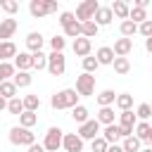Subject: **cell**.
Masks as SVG:
<instances>
[{"label": "cell", "mask_w": 152, "mask_h": 152, "mask_svg": "<svg viewBox=\"0 0 152 152\" xmlns=\"http://www.w3.org/2000/svg\"><path fill=\"white\" fill-rule=\"evenodd\" d=\"M78 93H76V88H64V90H59V93H55L52 97H50V104H52V109H74L76 104H78Z\"/></svg>", "instance_id": "6da1fadb"}, {"label": "cell", "mask_w": 152, "mask_h": 152, "mask_svg": "<svg viewBox=\"0 0 152 152\" xmlns=\"http://www.w3.org/2000/svg\"><path fill=\"white\" fill-rule=\"evenodd\" d=\"M10 142L12 145H24V147H31L36 142V135L31 133V128H24V126H12L10 128Z\"/></svg>", "instance_id": "7a4b0ae2"}, {"label": "cell", "mask_w": 152, "mask_h": 152, "mask_svg": "<svg viewBox=\"0 0 152 152\" xmlns=\"http://www.w3.org/2000/svg\"><path fill=\"white\" fill-rule=\"evenodd\" d=\"M62 140H64V131L57 128V126H50L48 133H45V140H43L45 152H59L62 150Z\"/></svg>", "instance_id": "3957f363"}, {"label": "cell", "mask_w": 152, "mask_h": 152, "mask_svg": "<svg viewBox=\"0 0 152 152\" xmlns=\"http://www.w3.org/2000/svg\"><path fill=\"white\" fill-rule=\"evenodd\" d=\"M97 10H100V2H97V0H83V2L76 7V21H81V24L93 21Z\"/></svg>", "instance_id": "277c9868"}, {"label": "cell", "mask_w": 152, "mask_h": 152, "mask_svg": "<svg viewBox=\"0 0 152 152\" xmlns=\"http://www.w3.org/2000/svg\"><path fill=\"white\" fill-rule=\"evenodd\" d=\"M76 93L81 97H90L95 93V76L93 74H86V71L81 76H76Z\"/></svg>", "instance_id": "5b68a950"}, {"label": "cell", "mask_w": 152, "mask_h": 152, "mask_svg": "<svg viewBox=\"0 0 152 152\" xmlns=\"http://www.w3.org/2000/svg\"><path fill=\"white\" fill-rule=\"evenodd\" d=\"M76 133H78L81 140H95V138H100V121L97 119H88L86 124L78 126Z\"/></svg>", "instance_id": "8992f818"}, {"label": "cell", "mask_w": 152, "mask_h": 152, "mask_svg": "<svg viewBox=\"0 0 152 152\" xmlns=\"http://www.w3.org/2000/svg\"><path fill=\"white\" fill-rule=\"evenodd\" d=\"M64 69H66V57L62 52H50L48 55V71L52 76H62Z\"/></svg>", "instance_id": "52a82bcc"}, {"label": "cell", "mask_w": 152, "mask_h": 152, "mask_svg": "<svg viewBox=\"0 0 152 152\" xmlns=\"http://www.w3.org/2000/svg\"><path fill=\"white\" fill-rule=\"evenodd\" d=\"M62 147L64 152H83V140L78 138V133H64Z\"/></svg>", "instance_id": "ba28073f"}, {"label": "cell", "mask_w": 152, "mask_h": 152, "mask_svg": "<svg viewBox=\"0 0 152 152\" xmlns=\"http://www.w3.org/2000/svg\"><path fill=\"white\" fill-rule=\"evenodd\" d=\"M17 19H12V17H7V19H2L0 21V43H7L12 36H14V31H17Z\"/></svg>", "instance_id": "9c48e42d"}, {"label": "cell", "mask_w": 152, "mask_h": 152, "mask_svg": "<svg viewBox=\"0 0 152 152\" xmlns=\"http://www.w3.org/2000/svg\"><path fill=\"white\" fill-rule=\"evenodd\" d=\"M112 19H114V12H112V7L109 5H100V10L95 12V24L97 26H107V24H112Z\"/></svg>", "instance_id": "30bf717a"}, {"label": "cell", "mask_w": 152, "mask_h": 152, "mask_svg": "<svg viewBox=\"0 0 152 152\" xmlns=\"http://www.w3.org/2000/svg\"><path fill=\"white\" fill-rule=\"evenodd\" d=\"M135 138L140 142H150V147H152V126L147 121H138L135 124Z\"/></svg>", "instance_id": "8fae6325"}, {"label": "cell", "mask_w": 152, "mask_h": 152, "mask_svg": "<svg viewBox=\"0 0 152 152\" xmlns=\"http://www.w3.org/2000/svg\"><path fill=\"white\" fill-rule=\"evenodd\" d=\"M90 50H93V43H90V38H76L74 40V52L78 55V57H90Z\"/></svg>", "instance_id": "7c38bea8"}, {"label": "cell", "mask_w": 152, "mask_h": 152, "mask_svg": "<svg viewBox=\"0 0 152 152\" xmlns=\"http://www.w3.org/2000/svg\"><path fill=\"white\" fill-rule=\"evenodd\" d=\"M14 66H17V71H28V69H33V55H31V52H19V55L14 57Z\"/></svg>", "instance_id": "4fadbf2b"}, {"label": "cell", "mask_w": 152, "mask_h": 152, "mask_svg": "<svg viewBox=\"0 0 152 152\" xmlns=\"http://www.w3.org/2000/svg\"><path fill=\"white\" fill-rule=\"evenodd\" d=\"M28 12H31L33 19H43L48 14V2L45 0H31L28 2Z\"/></svg>", "instance_id": "5bb4252c"}, {"label": "cell", "mask_w": 152, "mask_h": 152, "mask_svg": "<svg viewBox=\"0 0 152 152\" xmlns=\"http://www.w3.org/2000/svg\"><path fill=\"white\" fill-rule=\"evenodd\" d=\"M26 48H28L31 55H33V52H40V48H43V33L31 31V33L26 36Z\"/></svg>", "instance_id": "9a60e30c"}, {"label": "cell", "mask_w": 152, "mask_h": 152, "mask_svg": "<svg viewBox=\"0 0 152 152\" xmlns=\"http://www.w3.org/2000/svg\"><path fill=\"white\" fill-rule=\"evenodd\" d=\"M112 50H114V55H116V57H126V55L133 50V38H119V40L114 43V48H112Z\"/></svg>", "instance_id": "2e32d148"}, {"label": "cell", "mask_w": 152, "mask_h": 152, "mask_svg": "<svg viewBox=\"0 0 152 152\" xmlns=\"http://www.w3.org/2000/svg\"><path fill=\"white\" fill-rule=\"evenodd\" d=\"M109 7H112V12H114V17L124 19V21H126V19H128V14H131V5H128V2H124V0H114Z\"/></svg>", "instance_id": "e0dca14e"}, {"label": "cell", "mask_w": 152, "mask_h": 152, "mask_svg": "<svg viewBox=\"0 0 152 152\" xmlns=\"http://www.w3.org/2000/svg\"><path fill=\"white\" fill-rule=\"evenodd\" d=\"M95 59H97L100 64H114L116 55H114V50H112V48L102 45V48H97V52H95Z\"/></svg>", "instance_id": "ac0fdd59"}, {"label": "cell", "mask_w": 152, "mask_h": 152, "mask_svg": "<svg viewBox=\"0 0 152 152\" xmlns=\"http://www.w3.org/2000/svg\"><path fill=\"white\" fill-rule=\"evenodd\" d=\"M102 138L109 142V145H116V140L121 138V131H119V124H112V126H104L102 131Z\"/></svg>", "instance_id": "d6986e66"}, {"label": "cell", "mask_w": 152, "mask_h": 152, "mask_svg": "<svg viewBox=\"0 0 152 152\" xmlns=\"http://www.w3.org/2000/svg\"><path fill=\"white\" fill-rule=\"evenodd\" d=\"M17 90H19V88L14 86V81H2V83H0V95H2L7 102H10L12 97H19Z\"/></svg>", "instance_id": "ffe728a7"}, {"label": "cell", "mask_w": 152, "mask_h": 152, "mask_svg": "<svg viewBox=\"0 0 152 152\" xmlns=\"http://www.w3.org/2000/svg\"><path fill=\"white\" fill-rule=\"evenodd\" d=\"M12 81H14L17 88H28V86L33 83V76H31V71H17Z\"/></svg>", "instance_id": "44dd1931"}, {"label": "cell", "mask_w": 152, "mask_h": 152, "mask_svg": "<svg viewBox=\"0 0 152 152\" xmlns=\"http://www.w3.org/2000/svg\"><path fill=\"white\" fill-rule=\"evenodd\" d=\"M114 102H116L114 90H109V88H107V90H100V93H97V104H100V107H112Z\"/></svg>", "instance_id": "7402d4cb"}, {"label": "cell", "mask_w": 152, "mask_h": 152, "mask_svg": "<svg viewBox=\"0 0 152 152\" xmlns=\"http://www.w3.org/2000/svg\"><path fill=\"white\" fill-rule=\"evenodd\" d=\"M88 114H90V112H88V107H83V104H76V107L71 109V119H74L78 126H81V124H86V121L90 119Z\"/></svg>", "instance_id": "603a6c76"}, {"label": "cell", "mask_w": 152, "mask_h": 152, "mask_svg": "<svg viewBox=\"0 0 152 152\" xmlns=\"http://www.w3.org/2000/svg\"><path fill=\"white\" fill-rule=\"evenodd\" d=\"M97 121H100V126H112L114 124V109L112 107H100Z\"/></svg>", "instance_id": "cb8c5ba5"}, {"label": "cell", "mask_w": 152, "mask_h": 152, "mask_svg": "<svg viewBox=\"0 0 152 152\" xmlns=\"http://www.w3.org/2000/svg\"><path fill=\"white\" fill-rule=\"evenodd\" d=\"M119 31H121V36H124V38H133V36L138 33V24H135V21H131V19H126V21H121Z\"/></svg>", "instance_id": "d4e9b609"}, {"label": "cell", "mask_w": 152, "mask_h": 152, "mask_svg": "<svg viewBox=\"0 0 152 152\" xmlns=\"http://www.w3.org/2000/svg\"><path fill=\"white\" fill-rule=\"evenodd\" d=\"M112 66H114V71H116L119 76H126V74L131 71V62H128V57H116Z\"/></svg>", "instance_id": "484cf974"}, {"label": "cell", "mask_w": 152, "mask_h": 152, "mask_svg": "<svg viewBox=\"0 0 152 152\" xmlns=\"http://www.w3.org/2000/svg\"><path fill=\"white\" fill-rule=\"evenodd\" d=\"M121 112H128L131 107H133V95L131 93H121V95H116V102H114Z\"/></svg>", "instance_id": "4316f807"}, {"label": "cell", "mask_w": 152, "mask_h": 152, "mask_svg": "<svg viewBox=\"0 0 152 152\" xmlns=\"http://www.w3.org/2000/svg\"><path fill=\"white\" fill-rule=\"evenodd\" d=\"M38 124V114L36 112H26L24 109V114L19 116V126H24V128H33Z\"/></svg>", "instance_id": "83f0119b"}, {"label": "cell", "mask_w": 152, "mask_h": 152, "mask_svg": "<svg viewBox=\"0 0 152 152\" xmlns=\"http://www.w3.org/2000/svg\"><path fill=\"white\" fill-rule=\"evenodd\" d=\"M128 19H131V21H135V24L140 26V24H142V21H147L150 17H147V10H142V7H131Z\"/></svg>", "instance_id": "f1b7e54d"}, {"label": "cell", "mask_w": 152, "mask_h": 152, "mask_svg": "<svg viewBox=\"0 0 152 152\" xmlns=\"http://www.w3.org/2000/svg\"><path fill=\"white\" fill-rule=\"evenodd\" d=\"M14 74H17V66H14L12 62H0V78H2V81L14 78Z\"/></svg>", "instance_id": "f546056e"}, {"label": "cell", "mask_w": 152, "mask_h": 152, "mask_svg": "<svg viewBox=\"0 0 152 152\" xmlns=\"http://www.w3.org/2000/svg\"><path fill=\"white\" fill-rule=\"evenodd\" d=\"M97 31H100V26H97L95 21H86V24H81V36H83V38H95Z\"/></svg>", "instance_id": "4dcf8cb0"}, {"label": "cell", "mask_w": 152, "mask_h": 152, "mask_svg": "<svg viewBox=\"0 0 152 152\" xmlns=\"http://www.w3.org/2000/svg\"><path fill=\"white\" fill-rule=\"evenodd\" d=\"M24 100V109L26 112H38L40 109V97L38 95H26V97H21Z\"/></svg>", "instance_id": "1f68e13d"}, {"label": "cell", "mask_w": 152, "mask_h": 152, "mask_svg": "<svg viewBox=\"0 0 152 152\" xmlns=\"http://www.w3.org/2000/svg\"><path fill=\"white\" fill-rule=\"evenodd\" d=\"M135 124H138V116H135L131 109L119 114V126H131V128H135Z\"/></svg>", "instance_id": "d6a6232c"}, {"label": "cell", "mask_w": 152, "mask_h": 152, "mask_svg": "<svg viewBox=\"0 0 152 152\" xmlns=\"http://www.w3.org/2000/svg\"><path fill=\"white\" fill-rule=\"evenodd\" d=\"M140 140L135 138V135H131V138H124V142H121V147H124V152H140Z\"/></svg>", "instance_id": "836d02e7"}, {"label": "cell", "mask_w": 152, "mask_h": 152, "mask_svg": "<svg viewBox=\"0 0 152 152\" xmlns=\"http://www.w3.org/2000/svg\"><path fill=\"white\" fill-rule=\"evenodd\" d=\"M64 38H81V21H71L69 26H64Z\"/></svg>", "instance_id": "e575fe53"}, {"label": "cell", "mask_w": 152, "mask_h": 152, "mask_svg": "<svg viewBox=\"0 0 152 152\" xmlns=\"http://www.w3.org/2000/svg\"><path fill=\"white\" fill-rule=\"evenodd\" d=\"M7 112H10V114H17V116H21V114H24V100H19V97H12V100L7 102Z\"/></svg>", "instance_id": "d590c367"}, {"label": "cell", "mask_w": 152, "mask_h": 152, "mask_svg": "<svg viewBox=\"0 0 152 152\" xmlns=\"http://www.w3.org/2000/svg\"><path fill=\"white\" fill-rule=\"evenodd\" d=\"M19 52H17V45L12 43V40H7V43H2V62H7V59H12V57H17Z\"/></svg>", "instance_id": "8d00e7d4"}, {"label": "cell", "mask_w": 152, "mask_h": 152, "mask_svg": "<svg viewBox=\"0 0 152 152\" xmlns=\"http://www.w3.org/2000/svg\"><path fill=\"white\" fill-rule=\"evenodd\" d=\"M33 69H48V55H43V50L40 52H33Z\"/></svg>", "instance_id": "74e56055"}, {"label": "cell", "mask_w": 152, "mask_h": 152, "mask_svg": "<svg viewBox=\"0 0 152 152\" xmlns=\"http://www.w3.org/2000/svg\"><path fill=\"white\" fill-rule=\"evenodd\" d=\"M81 64H83V71H86V74H93V71H97V66H100V62H97L95 57H83Z\"/></svg>", "instance_id": "f35d334b"}, {"label": "cell", "mask_w": 152, "mask_h": 152, "mask_svg": "<svg viewBox=\"0 0 152 152\" xmlns=\"http://www.w3.org/2000/svg\"><path fill=\"white\" fill-rule=\"evenodd\" d=\"M135 116H138L140 121H147V119L152 116V107H150L147 102H142V104H138V109H135Z\"/></svg>", "instance_id": "ab89813d"}, {"label": "cell", "mask_w": 152, "mask_h": 152, "mask_svg": "<svg viewBox=\"0 0 152 152\" xmlns=\"http://www.w3.org/2000/svg\"><path fill=\"white\" fill-rule=\"evenodd\" d=\"M0 7H2L10 17H12L14 12H19V2H17V0H0Z\"/></svg>", "instance_id": "60d3db41"}, {"label": "cell", "mask_w": 152, "mask_h": 152, "mask_svg": "<svg viewBox=\"0 0 152 152\" xmlns=\"http://www.w3.org/2000/svg\"><path fill=\"white\" fill-rule=\"evenodd\" d=\"M64 45H66V38H64V36H55V38H50V48H52V52H62Z\"/></svg>", "instance_id": "b9f144b4"}, {"label": "cell", "mask_w": 152, "mask_h": 152, "mask_svg": "<svg viewBox=\"0 0 152 152\" xmlns=\"http://www.w3.org/2000/svg\"><path fill=\"white\" fill-rule=\"evenodd\" d=\"M90 147H93V152H107V147H109V142L100 135V138H95V140H90Z\"/></svg>", "instance_id": "7bdbcfd3"}, {"label": "cell", "mask_w": 152, "mask_h": 152, "mask_svg": "<svg viewBox=\"0 0 152 152\" xmlns=\"http://www.w3.org/2000/svg\"><path fill=\"white\" fill-rule=\"evenodd\" d=\"M138 33H140V36H145V38H152V19L142 21V24L138 26Z\"/></svg>", "instance_id": "ee69618b"}, {"label": "cell", "mask_w": 152, "mask_h": 152, "mask_svg": "<svg viewBox=\"0 0 152 152\" xmlns=\"http://www.w3.org/2000/svg\"><path fill=\"white\" fill-rule=\"evenodd\" d=\"M57 21H59V24H62V28H64V26H69L71 21H76V14H74V12H62Z\"/></svg>", "instance_id": "f6af8a7d"}, {"label": "cell", "mask_w": 152, "mask_h": 152, "mask_svg": "<svg viewBox=\"0 0 152 152\" xmlns=\"http://www.w3.org/2000/svg\"><path fill=\"white\" fill-rule=\"evenodd\" d=\"M45 2H48V14H55L57 12V2L55 0H45Z\"/></svg>", "instance_id": "bcb514c9"}, {"label": "cell", "mask_w": 152, "mask_h": 152, "mask_svg": "<svg viewBox=\"0 0 152 152\" xmlns=\"http://www.w3.org/2000/svg\"><path fill=\"white\" fill-rule=\"evenodd\" d=\"M28 152H45V147H43V142H33L28 147Z\"/></svg>", "instance_id": "7dc6e473"}, {"label": "cell", "mask_w": 152, "mask_h": 152, "mask_svg": "<svg viewBox=\"0 0 152 152\" xmlns=\"http://www.w3.org/2000/svg\"><path fill=\"white\" fill-rule=\"evenodd\" d=\"M147 5H150V0H135V2H133V7H142V10H145Z\"/></svg>", "instance_id": "c3c4849f"}, {"label": "cell", "mask_w": 152, "mask_h": 152, "mask_svg": "<svg viewBox=\"0 0 152 152\" xmlns=\"http://www.w3.org/2000/svg\"><path fill=\"white\" fill-rule=\"evenodd\" d=\"M107 152H124V147L116 142V145H109V147H107Z\"/></svg>", "instance_id": "681fc988"}, {"label": "cell", "mask_w": 152, "mask_h": 152, "mask_svg": "<svg viewBox=\"0 0 152 152\" xmlns=\"http://www.w3.org/2000/svg\"><path fill=\"white\" fill-rule=\"evenodd\" d=\"M145 50L152 55V38H145Z\"/></svg>", "instance_id": "f907efd6"}, {"label": "cell", "mask_w": 152, "mask_h": 152, "mask_svg": "<svg viewBox=\"0 0 152 152\" xmlns=\"http://www.w3.org/2000/svg\"><path fill=\"white\" fill-rule=\"evenodd\" d=\"M2 109H7V100L0 95V112H2Z\"/></svg>", "instance_id": "816d5d0a"}, {"label": "cell", "mask_w": 152, "mask_h": 152, "mask_svg": "<svg viewBox=\"0 0 152 152\" xmlns=\"http://www.w3.org/2000/svg\"><path fill=\"white\" fill-rule=\"evenodd\" d=\"M0 62H2V43H0Z\"/></svg>", "instance_id": "f5cc1de1"}, {"label": "cell", "mask_w": 152, "mask_h": 152, "mask_svg": "<svg viewBox=\"0 0 152 152\" xmlns=\"http://www.w3.org/2000/svg\"><path fill=\"white\" fill-rule=\"evenodd\" d=\"M140 152H152V147H145V150H140Z\"/></svg>", "instance_id": "db71d44e"}, {"label": "cell", "mask_w": 152, "mask_h": 152, "mask_svg": "<svg viewBox=\"0 0 152 152\" xmlns=\"http://www.w3.org/2000/svg\"><path fill=\"white\" fill-rule=\"evenodd\" d=\"M0 83H2V78H0Z\"/></svg>", "instance_id": "11a10c76"}]
</instances>
